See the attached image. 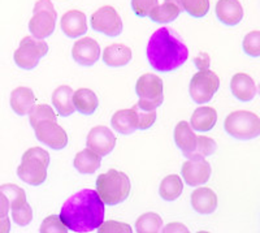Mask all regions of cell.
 Wrapping results in <instances>:
<instances>
[{"label":"cell","instance_id":"ab89813d","mask_svg":"<svg viewBox=\"0 0 260 233\" xmlns=\"http://www.w3.org/2000/svg\"><path fill=\"white\" fill-rule=\"evenodd\" d=\"M194 64L199 71L208 69V67H210V56H208L207 53H199V56L194 60Z\"/></svg>","mask_w":260,"mask_h":233},{"label":"cell","instance_id":"d590c367","mask_svg":"<svg viewBox=\"0 0 260 233\" xmlns=\"http://www.w3.org/2000/svg\"><path fill=\"white\" fill-rule=\"evenodd\" d=\"M42 233H67L68 227L62 223L61 218L57 215H51L43 220L41 225Z\"/></svg>","mask_w":260,"mask_h":233},{"label":"cell","instance_id":"60d3db41","mask_svg":"<svg viewBox=\"0 0 260 233\" xmlns=\"http://www.w3.org/2000/svg\"><path fill=\"white\" fill-rule=\"evenodd\" d=\"M9 209H11V205H9L8 198L0 190V218H4V216L8 215Z\"/></svg>","mask_w":260,"mask_h":233},{"label":"cell","instance_id":"4dcf8cb0","mask_svg":"<svg viewBox=\"0 0 260 233\" xmlns=\"http://www.w3.org/2000/svg\"><path fill=\"white\" fill-rule=\"evenodd\" d=\"M0 190L8 198L11 210L17 209V207L27 203L26 194H25L24 189H21L20 186L15 185V184H4V185H0Z\"/></svg>","mask_w":260,"mask_h":233},{"label":"cell","instance_id":"83f0119b","mask_svg":"<svg viewBox=\"0 0 260 233\" xmlns=\"http://www.w3.org/2000/svg\"><path fill=\"white\" fill-rule=\"evenodd\" d=\"M182 12L180 7H177L176 4L169 3L166 2L164 4L151 9V12L148 13V17L154 22H159V24H167V22H171V21H175L176 18L180 16V13Z\"/></svg>","mask_w":260,"mask_h":233},{"label":"cell","instance_id":"ba28073f","mask_svg":"<svg viewBox=\"0 0 260 233\" xmlns=\"http://www.w3.org/2000/svg\"><path fill=\"white\" fill-rule=\"evenodd\" d=\"M48 52V44L43 39L36 37H25L20 42V47L15 51L13 59L17 67L25 71L34 69L39 64V60Z\"/></svg>","mask_w":260,"mask_h":233},{"label":"cell","instance_id":"ac0fdd59","mask_svg":"<svg viewBox=\"0 0 260 233\" xmlns=\"http://www.w3.org/2000/svg\"><path fill=\"white\" fill-rule=\"evenodd\" d=\"M231 90L241 102L252 101L256 95V85L251 77L246 73H237L232 77Z\"/></svg>","mask_w":260,"mask_h":233},{"label":"cell","instance_id":"d6986e66","mask_svg":"<svg viewBox=\"0 0 260 233\" xmlns=\"http://www.w3.org/2000/svg\"><path fill=\"white\" fill-rule=\"evenodd\" d=\"M175 142L177 148L182 151L183 157L190 155L192 151L197 148V141H198V136L194 134L191 125L186 121H180L175 128Z\"/></svg>","mask_w":260,"mask_h":233},{"label":"cell","instance_id":"5b68a950","mask_svg":"<svg viewBox=\"0 0 260 233\" xmlns=\"http://www.w3.org/2000/svg\"><path fill=\"white\" fill-rule=\"evenodd\" d=\"M224 129L233 138L250 141L260 136V118L250 111H236L226 116Z\"/></svg>","mask_w":260,"mask_h":233},{"label":"cell","instance_id":"7402d4cb","mask_svg":"<svg viewBox=\"0 0 260 233\" xmlns=\"http://www.w3.org/2000/svg\"><path fill=\"white\" fill-rule=\"evenodd\" d=\"M73 90L71 86L62 85L55 89V92L52 93V103L53 107L56 108L57 113L60 116H71L74 113L76 107L73 103Z\"/></svg>","mask_w":260,"mask_h":233},{"label":"cell","instance_id":"cb8c5ba5","mask_svg":"<svg viewBox=\"0 0 260 233\" xmlns=\"http://www.w3.org/2000/svg\"><path fill=\"white\" fill-rule=\"evenodd\" d=\"M112 128L120 134H133L138 129V121L133 109H120L111 119Z\"/></svg>","mask_w":260,"mask_h":233},{"label":"cell","instance_id":"44dd1931","mask_svg":"<svg viewBox=\"0 0 260 233\" xmlns=\"http://www.w3.org/2000/svg\"><path fill=\"white\" fill-rule=\"evenodd\" d=\"M133 57V52L127 46L121 43H113L103 51V62L108 67L120 68L129 64Z\"/></svg>","mask_w":260,"mask_h":233},{"label":"cell","instance_id":"7a4b0ae2","mask_svg":"<svg viewBox=\"0 0 260 233\" xmlns=\"http://www.w3.org/2000/svg\"><path fill=\"white\" fill-rule=\"evenodd\" d=\"M187 57V47L168 27H160L151 36L147 44V60L156 72L176 71L185 64Z\"/></svg>","mask_w":260,"mask_h":233},{"label":"cell","instance_id":"7c38bea8","mask_svg":"<svg viewBox=\"0 0 260 233\" xmlns=\"http://www.w3.org/2000/svg\"><path fill=\"white\" fill-rule=\"evenodd\" d=\"M181 173L189 186H201L210 180L212 168L210 163L204 160V158H197L183 163Z\"/></svg>","mask_w":260,"mask_h":233},{"label":"cell","instance_id":"f6af8a7d","mask_svg":"<svg viewBox=\"0 0 260 233\" xmlns=\"http://www.w3.org/2000/svg\"><path fill=\"white\" fill-rule=\"evenodd\" d=\"M259 94H260V85H259Z\"/></svg>","mask_w":260,"mask_h":233},{"label":"cell","instance_id":"6da1fadb","mask_svg":"<svg viewBox=\"0 0 260 233\" xmlns=\"http://www.w3.org/2000/svg\"><path fill=\"white\" fill-rule=\"evenodd\" d=\"M60 218L73 232H92L104 220V202L96 190L82 189L65 202Z\"/></svg>","mask_w":260,"mask_h":233},{"label":"cell","instance_id":"603a6c76","mask_svg":"<svg viewBox=\"0 0 260 233\" xmlns=\"http://www.w3.org/2000/svg\"><path fill=\"white\" fill-rule=\"evenodd\" d=\"M217 123V112L212 107H199L190 119V125L197 132H210Z\"/></svg>","mask_w":260,"mask_h":233},{"label":"cell","instance_id":"ffe728a7","mask_svg":"<svg viewBox=\"0 0 260 233\" xmlns=\"http://www.w3.org/2000/svg\"><path fill=\"white\" fill-rule=\"evenodd\" d=\"M9 103H11V107L15 111V113L25 116L30 113L32 107L36 106V95H34L31 89L20 86L11 93Z\"/></svg>","mask_w":260,"mask_h":233},{"label":"cell","instance_id":"4316f807","mask_svg":"<svg viewBox=\"0 0 260 233\" xmlns=\"http://www.w3.org/2000/svg\"><path fill=\"white\" fill-rule=\"evenodd\" d=\"M183 190V183L177 174H169L160 183L159 194L164 201H176Z\"/></svg>","mask_w":260,"mask_h":233},{"label":"cell","instance_id":"836d02e7","mask_svg":"<svg viewBox=\"0 0 260 233\" xmlns=\"http://www.w3.org/2000/svg\"><path fill=\"white\" fill-rule=\"evenodd\" d=\"M242 48L246 55L251 57L260 56V32H250L243 38Z\"/></svg>","mask_w":260,"mask_h":233},{"label":"cell","instance_id":"d4e9b609","mask_svg":"<svg viewBox=\"0 0 260 233\" xmlns=\"http://www.w3.org/2000/svg\"><path fill=\"white\" fill-rule=\"evenodd\" d=\"M101 155H98L89 148L80 151L74 158V168L82 174H91L99 169L101 167Z\"/></svg>","mask_w":260,"mask_h":233},{"label":"cell","instance_id":"277c9868","mask_svg":"<svg viewBox=\"0 0 260 233\" xmlns=\"http://www.w3.org/2000/svg\"><path fill=\"white\" fill-rule=\"evenodd\" d=\"M50 165V154L42 148H31L25 151L18 165L17 174L24 183L39 186L47 179V168Z\"/></svg>","mask_w":260,"mask_h":233},{"label":"cell","instance_id":"9a60e30c","mask_svg":"<svg viewBox=\"0 0 260 233\" xmlns=\"http://www.w3.org/2000/svg\"><path fill=\"white\" fill-rule=\"evenodd\" d=\"M60 25H61V30L65 36L72 39L80 38L87 32L86 15L77 9H72V11L64 13L61 21H60Z\"/></svg>","mask_w":260,"mask_h":233},{"label":"cell","instance_id":"4fadbf2b","mask_svg":"<svg viewBox=\"0 0 260 233\" xmlns=\"http://www.w3.org/2000/svg\"><path fill=\"white\" fill-rule=\"evenodd\" d=\"M86 145L90 150L96 153L101 157H106L116 146V137L110 128L99 125L90 130L86 139Z\"/></svg>","mask_w":260,"mask_h":233},{"label":"cell","instance_id":"e575fe53","mask_svg":"<svg viewBox=\"0 0 260 233\" xmlns=\"http://www.w3.org/2000/svg\"><path fill=\"white\" fill-rule=\"evenodd\" d=\"M134 111L137 116V121H138V129L146 130L148 128H151L154 125V123L156 121V111L152 109V111H146V109L141 108L138 104L133 106L132 108Z\"/></svg>","mask_w":260,"mask_h":233},{"label":"cell","instance_id":"f1b7e54d","mask_svg":"<svg viewBox=\"0 0 260 233\" xmlns=\"http://www.w3.org/2000/svg\"><path fill=\"white\" fill-rule=\"evenodd\" d=\"M136 230L138 233H157L162 230V219L155 213L143 214L136 221Z\"/></svg>","mask_w":260,"mask_h":233},{"label":"cell","instance_id":"8d00e7d4","mask_svg":"<svg viewBox=\"0 0 260 233\" xmlns=\"http://www.w3.org/2000/svg\"><path fill=\"white\" fill-rule=\"evenodd\" d=\"M12 218L16 224L20 227H25L32 220V210L29 203H25L17 209L12 210Z\"/></svg>","mask_w":260,"mask_h":233},{"label":"cell","instance_id":"d6a6232c","mask_svg":"<svg viewBox=\"0 0 260 233\" xmlns=\"http://www.w3.org/2000/svg\"><path fill=\"white\" fill-rule=\"evenodd\" d=\"M29 120L30 125L34 128L38 123L43 120H57V115L47 104H38V106L32 107L31 111H30Z\"/></svg>","mask_w":260,"mask_h":233},{"label":"cell","instance_id":"484cf974","mask_svg":"<svg viewBox=\"0 0 260 233\" xmlns=\"http://www.w3.org/2000/svg\"><path fill=\"white\" fill-rule=\"evenodd\" d=\"M73 103L78 112L83 115H92L99 106L96 94L90 89H78L74 92Z\"/></svg>","mask_w":260,"mask_h":233},{"label":"cell","instance_id":"f35d334b","mask_svg":"<svg viewBox=\"0 0 260 233\" xmlns=\"http://www.w3.org/2000/svg\"><path fill=\"white\" fill-rule=\"evenodd\" d=\"M98 232L99 233H130L132 232V228L130 225L125 224V223H120V221H106V223H102L99 227H98Z\"/></svg>","mask_w":260,"mask_h":233},{"label":"cell","instance_id":"1f68e13d","mask_svg":"<svg viewBox=\"0 0 260 233\" xmlns=\"http://www.w3.org/2000/svg\"><path fill=\"white\" fill-rule=\"evenodd\" d=\"M217 149L215 139L206 136H198L197 141V148L190 155H187V159H197V158H206L211 157Z\"/></svg>","mask_w":260,"mask_h":233},{"label":"cell","instance_id":"e0dca14e","mask_svg":"<svg viewBox=\"0 0 260 233\" xmlns=\"http://www.w3.org/2000/svg\"><path fill=\"white\" fill-rule=\"evenodd\" d=\"M191 206L198 214L210 215L217 209V195L210 188H198L191 194Z\"/></svg>","mask_w":260,"mask_h":233},{"label":"cell","instance_id":"f546056e","mask_svg":"<svg viewBox=\"0 0 260 233\" xmlns=\"http://www.w3.org/2000/svg\"><path fill=\"white\" fill-rule=\"evenodd\" d=\"M180 7L191 17L202 18L210 11V0H181Z\"/></svg>","mask_w":260,"mask_h":233},{"label":"cell","instance_id":"ee69618b","mask_svg":"<svg viewBox=\"0 0 260 233\" xmlns=\"http://www.w3.org/2000/svg\"><path fill=\"white\" fill-rule=\"evenodd\" d=\"M166 2H169V3H173V4H176L177 7H180L181 0H166ZM180 8H181V7H180Z\"/></svg>","mask_w":260,"mask_h":233},{"label":"cell","instance_id":"2e32d148","mask_svg":"<svg viewBox=\"0 0 260 233\" xmlns=\"http://www.w3.org/2000/svg\"><path fill=\"white\" fill-rule=\"evenodd\" d=\"M216 16L226 26H236L242 21L243 8L238 0H219L216 4Z\"/></svg>","mask_w":260,"mask_h":233},{"label":"cell","instance_id":"8fae6325","mask_svg":"<svg viewBox=\"0 0 260 233\" xmlns=\"http://www.w3.org/2000/svg\"><path fill=\"white\" fill-rule=\"evenodd\" d=\"M36 137L43 145L53 150H61L68 145V134L56 120H43L34 127Z\"/></svg>","mask_w":260,"mask_h":233},{"label":"cell","instance_id":"b9f144b4","mask_svg":"<svg viewBox=\"0 0 260 233\" xmlns=\"http://www.w3.org/2000/svg\"><path fill=\"white\" fill-rule=\"evenodd\" d=\"M177 230H178V232H189V229H187L185 225L180 224V223H173V224H168L166 228H164V229H162V232L168 233V232H177Z\"/></svg>","mask_w":260,"mask_h":233},{"label":"cell","instance_id":"9c48e42d","mask_svg":"<svg viewBox=\"0 0 260 233\" xmlns=\"http://www.w3.org/2000/svg\"><path fill=\"white\" fill-rule=\"evenodd\" d=\"M220 88V78L210 69H202L191 77L189 93L194 103H208Z\"/></svg>","mask_w":260,"mask_h":233},{"label":"cell","instance_id":"7bdbcfd3","mask_svg":"<svg viewBox=\"0 0 260 233\" xmlns=\"http://www.w3.org/2000/svg\"><path fill=\"white\" fill-rule=\"evenodd\" d=\"M11 230V220L8 215L0 218V233H8Z\"/></svg>","mask_w":260,"mask_h":233},{"label":"cell","instance_id":"52a82bcc","mask_svg":"<svg viewBox=\"0 0 260 233\" xmlns=\"http://www.w3.org/2000/svg\"><path fill=\"white\" fill-rule=\"evenodd\" d=\"M57 13L51 0H38L32 9V17L29 21V30L32 37L46 39L56 26Z\"/></svg>","mask_w":260,"mask_h":233},{"label":"cell","instance_id":"3957f363","mask_svg":"<svg viewBox=\"0 0 260 233\" xmlns=\"http://www.w3.org/2000/svg\"><path fill=\"white\" fill-rule=\"evenodd\" d=\"M132 184L124 172L110 169L107 173L101 174L96 180V192L104 205L116 206L124 202L130 194Z\"/></svg>","mask_w":260,"mask_h":233},{"label":"cell","instance_id":"30bf717a","mask_svg":"<svg viewBox=\"0 0 260 233\" xmlns=\"http://www.w3.org/2000/svg\"><path fill=\"white\" fill-rule=\"evenodd\" d=\"M91 27L104 36L115 38L122 33V20L113 7L104 6L95 11L91 16Z\"/></svg>","mask_w":260,"mask_h":233},{"label":"cell","instance_id":"74e56055","mask_svg":"<svg viewBox=\"0 0 260 233\" xmlns=\"http://www.w3.org/2000/svg\"><path fill=\"white\" fill-rule=\"evenodd\" d=\"M157 4V0H132V9L138 17H148L151 9Z\"/></svg>","mask_w":260,"mask_h":233},{"label":"cell","instance_id":"8992f818","mask_svg":"<svg viewBox=\"0 0 260 233\" xmlns=\"http://www.w3.org/2000/svg\"><path fill=\"white\" fill-rule=\"evenodd\" d=\"M136 93L139 97L138 104L146 111H152L160 107L164 101V86L159 76L146 73L139 77L136 85Z\"/></svg>","mask_w":260,"mask_h":233},{"label":"cell","instance_id":"5bb4252c","mask_svg":"<svg viewBox=\"0 0 260 233\" xmlns=\"http://www.w3.org/2000/svg\"><path fill=\"white\" fill-rule=\"evenodd\" d=\"M72 56L78 64L83 67H91L101 57V46L90 37L81 38L74 43L72 48Z\"/></svg>","mask_w":260,"mask_h":233}]
</instances>
